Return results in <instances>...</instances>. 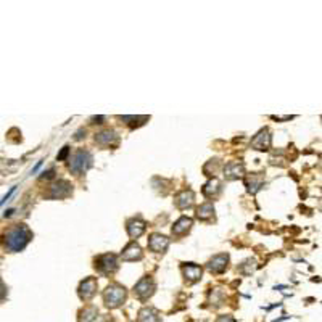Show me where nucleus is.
Returning a JSON list of instances; mask_svg holds the SVG:
<instances>
[{
    "label": "nucleus",
    "instance_id": "obj_27",
    "mask_svg": "<svg viewBox=\"0 0 322 322\" xmlns=\"http://www.w3.org/2000/svg\"><path fill=\"white\" fill-rule=\"evenodd\" d=\"M218 322H235V321H234L231 316H221V318L218 319Z\"/></svg>",
    "mask_w": 322,
    "mask_h": 322
},
{
    "label": "nucleus",
    "instance_id": "obj_19",
    "mask_svg": "<svg viewBox=\"0 0 322 322\" xmlns=\"http://www.w3.org/2000/svg\"><path fill=\"white\" fill-rule=\"evenodd\" d=\"M195 218L198 221H203V222H211L214 219V205L211 202L200 205V206L197 208Z\"/></svg>",
    "mask_w": 322,
    "mask_h": 322
},
{
    "label": "nucleus",
    "instance_id": "obj_21",
    "mask_svg": "<svg viewBox=\"0 0 322 322\" xmlns=\"http://www.w3.org/2000/svg\"><path fill=\"white\" fill-rule=\"evenodd\" d=\"M137 321L139 322H160V313H158L155 308L145 306L139 311Z\"/></svg>",
    "mask_w": 322,
    "mask_h": 322
},
{
    "label": "nucleus",
    "instance_id": "obj_25",
    "mask_svg": "<svg viewBox=\"0 0 322 322\" xmlns=\"http://www.w3.org/2000/svg\"><path fill=\"white\" fill-rule=\"evenodd\" d=\"M15 190H16V187H11V190H10V192L7 193V195L3 197V200L0 202V206H3V205H5V202H8V198H10L11 195H13V192H15Z\"/></svg>",
    "mask_w": 322,
    "mask_h": 322
},
{
    "label": "nucleus",
    "instance_id": "obj_5",
    "mask_svg": "<svg viewBox=\"0 0 322 322\" xmlns=\"http://www.w3.org/2000/svg\"><path fill=\"white\" fill-rule=\"evenodd\" d=\"M155 290H156L155 280L151 277H148V276H145V277L140 279L136 285H134V296H136L137 300H140V301H147L148 298L153 296Z\"/></svg>",
    "mask_w": 322,
    "mask_h": 322
},
{
    "label": "nucleus",
    "instance_id": "obj_2",
    "mask_svg": "<svg viewBox=\"0 0 322 322\" xmlns=\"http://www.w3.org/2000/svg\"><path fill=\"white\" fill-rule=\"evenodd\" d=\"M127 300V292L122 285L119 284H110L107 289L103 292V301H105V306L108 309H116L122 306Z\"/></svg>",
    "mask_w": 322,
    "mask_h": 322
},
{
    "label": "nucleus",
    "instance_id": "obj_14",
    "mask_svg": "<svg viewBox=\"0 0 322 322\" xmlns=\"http://www.w3.org/2000/svg\"><path fill=\"white\" fill-rule=\"evenodd\" d=\"M145 229H147V224H145V221H142L140 218H132L126 222V231L131 238L142 237L145 234Z\"/></svg>",
    "mask_w": 322,
    "mask_h": 322
},
{
    "label": "nucleus",
    "instance_id": "obj_13",
    "mask_svg": "<svg viewBox=\"0 0 322 322\" xmlns=\"http://www.w3.org/2000/svg\"><path fill=\"white\" fill-rule=\"evenodd\" d=\"M122 261H140L144 258V251L137 242H129L121 251Z\"/></svg>",
    "mask_w": 322,
    "mask_h": 322
},
{
    "label": "nucleus",
    "instance_id": "obj_10",
    "mask_svg": "<svg viewBox=\"0 0 322 322\" xmlns=\"http://www.w3.org/2000/svg\"><path fill=\"white\" fill-rule=\"evenodd\" d=\"M169 243H171V240L163 234H151L148 237V250L153 253H166Z\"/></svg>",
    "mask_w": 322,
    "mask_h": 322
},
{
    "label": "nucleus",
    "instance_id": "obj_16",
    "mask_svg": "<svg viewBox=\"0 0 322 322\" xmlns=\"http://www.w3.org/2000/svg\"><path fill=\"white\" fill-rule=\"evenodd\" d=\"M192 226H193V221H192L190 218H187V216H182V218H179L177 221L174 222V226H173V229H171L173 237L180 238V237L187 235V234L190 232Z\"/></svg>",
    "mask_w": 322,
    "mask_h": 322
},
{
    "label": "nucleus",
    "instance_id": "obj_17",
    "mask_svg": "<svg viewBox=\"0 0 322 322\" xmlns=\"http://www.w3.org/2000/svg\"><path fill=\"white\" fill-rule=\"evenodd\" d=\"M95 142L102 147H111V145L118 144V136L113 129H105V131L95 134Z\"/></svg>",
    "mask_w": 322,
    "mask_h": 322
},
{
    "label": "nucleus",
    "instance_id": "obj_26",
    "mask_svg": "<svg viewBox=\"0 0 322 322\" xmlns=\"http://www.w3.org/2000/svg\"><path fill=\"white\" fill-rule=\"evenodd\" d=\"M5 295H7V290H5V287L2 284V280H0V301H3Z\"/></svg>",
    "mask_w": 322,
    "mask_h": 322
},
{
    "label": "nucleus",
    "instance_id": "obj_23",
    "mask_svg": "<svg viewBox=\"0 0 322 322\" xmlns=\"http://www.w3.org/2000/svg\"><path fill=\"white\" fill-rule=\"evenodd\" d=\"M221 168H222V161L219 160V158H214V160H209L206 165H205L203 173L206 176H213V177H214V176H218Z\"/></svg>",
    "mask_w": 322,
    "mask_h": 322
},
{
    "label": "nucleus",
    "instance_id": "obj_3",
    "mask_svg": "<svg viewBox=\"0 0 322 322\" xmlns=\"http://www.w3.org/2000/svg\"><path fill=\"white\" fill-rule=\"evenodd\" d=\"M68 168L74 176H81L84 174L87 169L92 166V161H93V156L89 150H84V148H79L78 151H74L73 156H69L68 160Z\"/></svg>",
    "mask_w": 322,
    "mask_h": 322
},
{
    "label": "nucleus",
    "instance_id": "obj_6",
    "mask_svg": "<svg viewBox=\"0 0 322 322\" xmlns=\"http://www.w3.org/2000/svg\"><path fill=\"white\" fill-rule=\"evenodd\" d=\"M97 289H98V282L95 277H87L84 279L83 282L79 284V289H78V295L83 301H89L92 300L93 296L97 293Z\"/></svg>",
    "mask_w": 322,
    "mask_h": 322
},
{
    "label": "nucleus",
    "instance_id": "obj_8",
    "mask_svg": "<svg viewBox=\"0 0 322 322\" xmlns=\"http://www.w3.org/2000/svg\"><path fill=\"white\" fill-rule=\"evenodd\" d=\"M73 193V185L68 182V180H58V182L50 185V192H49V198H54V200H61V198H66Z\"/></svg>",
    "mask_w": 322,
    "mask_h": 322
},
{
    "label": "nucleus",
    "instance_id": "obj_12",
    "mask_svg": "<svg viewBox=\"0 0 322 322\" xmlns=\"http://www.w3.org/2000/svg\"><path fill=\"white\" fill-rule=\"evenodd\" d=\"M222 171H224V177L227 180H237L245 177V166L238 161L227 163L226 166H222Z\"/></svg>",
    "mask_w": 322,
    "mask_h": 322
},
{
    "label": "nucleus",
    "instance_id": "obj_9",
    "mask_svg": "<svg viewBox=\"0 0 322 322\" xmlns=\"http://www.w3.org/2000/svg\"><path fill=\"white\" fill-rule=\"evenodd\" d=\"M271 132H269V129L264 127L261 129L260 132L256 134V136L251 139V148L253 150H258V151H266L271 148Z\"/></svg>",
    "mask_w": 322,
    "mask_h": 322
},
{
    "label": "nucleus",
    "instance_id": "obj_18",
    "mask_svg": "<svg viewBox=\"0 0 322 322\" xmlns=\"http://www.w3.org/2000/svg\"><path fill=\"white\" fill-rule=\"evenodd\" d=\"M202 192H203L205 197L209 198V200H216V198H218L222 193V184L219 182L218 179H211L203 185Z\"/></svg>",
    "mask_w": 322,
    "mask_h": 322
},
{
    "label": "nucleus",
    "instance_id": "obj_22",
    "mask_svg": "<svg viewBox=\"0 0 322 322\" xmlns=\"http://www.w3.org/2000/svg\"><path fill=\"white\" fill-rule=\"evenodd\" d=\"M98 316V308L93 306V304H87L84 309L79 311V322H92L95 321Z\"/></svg>",
    "mask_w": 322,
    "mask_h": 322
},
{
    "label": "nucleus",
    "instance_id": "obj_24",
    "mask_svg": "<svg viewBox=\"0 0 322 322\" xmlns=\"http://www.w3.org/2000/svg\"><path fill=\"white\" fill-rule=\"evenodd\" d=\"M68 153H69V147H68V145H64L63 150H61V153L58 155V160H60V161H61V160H64V158L68 156Z\"/></svg>",
    "mask_w": 322,
    "mask_h": 322
},
{
    "label": "nucleus",
    "instance_id": "obj_11",
    "mask_svg": "<svg viewBox=\"0 0 322 322\" xmlns=\"http://www.w3.org/2000/svg\"><path fill=\"white\" fill-rule=\"evenodd\" d=\"M202 274H203V267L195 264V263H187V264L182 266V276H184V280L185 284H195L198 280L202 279Z\"/></svg>",
    "mask_w": 322,
    "mask_h": 322
},
{
    "label": "nucleus",
    "instance_id": "obj_1",
    "mask_svg": "<svg viewBox=\"0 0 322 322\" xmlns=\"http://www.w3.org/2000/svg\"><path fill=\"white\" fill-rule=\"evenodd\" d=\"M31 240H32V232L29 231V227L26 224H16L2 234L0 243L10 253H16V251L25 250L26 245Z\"/></svg>",
    "mask_w": 322,
    "mask_h": 322
},
{
    "label": "nucleus",
    "instance_id": "obj_7",
    "mask_svg": "<svg viewBox=\"0 0 322 322\" xmlns=\"http://www.w3.org/2000/svg\"><path fill=\"white\" fill-rule=\"evenodd\" d=\"M227 267H229V255L227 253H219L213 256L206 264V269L211 274H222L227 271Z\"/></svg>",
    "mask_w": 322,
    "mask_h": 322
},
{
    "label": "nucleus",
    "instance_id": "obj_20",
    "mask_svg": "<svg viewBox=\"0 0 322 322\" xmlns=\"http://www.w3.org/2000/svg\"><path fill=\"white\" fill-rule=\"evenodd\" d=\"M245 185H247V189L250 193H258L263 187H264V176L263 174H251V176H247L245 177Z\"/></svg>",
    "mask_w": 322,
    "mask_h": 322
},
{
    "label": "nucleus",
    "instance_id": "obj_15",
    "mask_svg": "<svg viewBox=\"0 0 322 322\" xmlns=\"http://www.w3.org/2000/svg\"><path fill=\"white\" fill-rule=\"evenodd\" d=\"M193 203H195V193H193L192 190H182L174 197V205L179 209H182V211L184 209L192 208Z\"/></svg>",
    "mask_w": 322,
    "mask_h": 322
},
{
    "label": "nucleus",
    "instance_id": "obj_4",
    "mask_svg": "<svg viewBox=\"0 0 322 322\" xmlns=\"http://www.w3.org/2000/svg\"><path fill=\"white\" fill-rule=\"evenodd\" d=\"M93 267L98 274H102L105 277H110L118 271L119 267V261H118V256L115 253H103V255H98L95 256L93 260Z\"/></svg>",
    "mask_w": 322,
    "mask_h": 322
}]
</instances>
